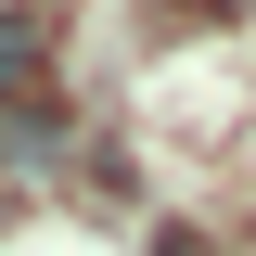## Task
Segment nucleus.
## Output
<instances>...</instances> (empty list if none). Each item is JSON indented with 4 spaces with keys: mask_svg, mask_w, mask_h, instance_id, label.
Here are the masks:
<instances>
[{
    "mask_svg": "<svg viewBox=\"0 0 256 256\" xmlns=\"http://www.w3.org/2000/svg\"><path fill=\"white\" fill-rule=\"evenodd\" d=\"M38 64H52V26H38V13H0V102H26Z\"/></svg>",
    "mask_w": 256,
    "mask_h": 256,
    "instance_id": "1",
    "label": "nucleus"
}]
</instances>
